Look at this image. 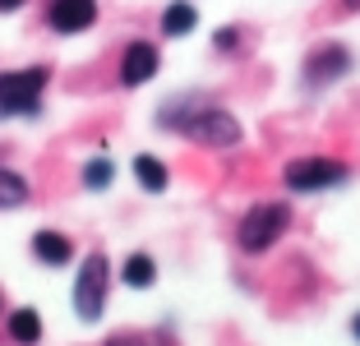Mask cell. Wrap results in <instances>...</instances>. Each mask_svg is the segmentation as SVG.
Masks as SVG:
<instances>
[{
  "label": "cell",
  "instance_id": "4",
  "mask_svg": "<svg viewBox=\"0 0 360 346\" xmlns=\"http://www.w3.org/2000/svg\"><path fill=\"white\" fill-rule=\"evenodd\" d=\"M46 79H51V74H46L42 65L0 74V115H28V111H37V97H42Z\"/></svg>",
  "mask_w": 360,
  "mask_h": 346
},
{
  "label": "cell",
  "instance_id": "2",
  "mask_svg": "<svg viewBox=\"0 0 360 346\" xmlns=\"http://www.w3.org/2000/svg\"><path fill=\"white\" fill-rule=\"evenodd\" d=\"M167 125H180V134L194 139V143H203V148H236V143H240L236 115L217 111V106H199V111L180 115V120H167Z\"/></svg>",
  "mask_w": 360,
  "mask_h": 346
},
{
  "label": "cell",
  "instance_id": "6",
  "mask_svg": "<svg viewBox=\"0 0 360 346\" xmlns=\"http://www.w3.org/2000/svg\"><path fill=\"white\" fill-rule=\"evenodd\" d=\"M46 23L56 32H88L97 23V0H51L46 5Z\"/></svg>",
  "mask_w": 360,
  "mask_h": 346
},
{
  "label": "cell",
  "instance_id": "13",
  "mask_svg": "<svg viewBox=\"0 0 360 346\" xmlns=\"http://www.w3.org/2000/svg\"><path fill=\"white\" fill-rule=\"evenodd\" d=\"M10 337L23 342V346H32L37 337H42V314H37V309H14L10 314Z\"/></svg>",
  "mask_w": 360,
  "mask_h": 346
},
{
  "label": "cell",
  "instance_id": "8",
  "mask_svg": "<svg viewBox=\"0 0 360 346\" xmlns=\"http://www.w3.org/2000/svg\"><path fill=\"white\" fill-rule=\"evenodd\" d=\"M347 70H351V51L342 42L319 46V51L305 60V79H309V84H333V79H342Z\"/></svg>",
  "mask_w": 360,
  "mask_h": 346
},
{
  "label": "cell",
  "instance_id": "15",
  "mask_svg": "<svg viewBox=\"0 0 360 346\" xmlns=\"http://www.w3.org/2000/svg\"><path fill=\"white\" fill-rule=\"evenodd\" d=\"M111 180H116V167H111V158H93V162L84 167V185H88V189H106Z\"/></svg>",
  "mask_w": 360,
  "mask_h": 346
},
{
  "label": "cell",
  "instance_id": "12",
  "mask_svg": "<svg viewBox=\"0 0 360 346\" xmlns=\"http://www.w3.org/2000/svg\"><path fill=\"white\" fill-rule=\"evenodd\" d=\"M134 176H139V185L148 189V194H162V189H167V167H162L158 158H148V153L134 158Z\"/></svg>",
  "mask_w": 360,
  "mask_h": 346
},
{
  "label": "cell",
  "instance_id": "16",
  "mask_svg": "<svg viewBox=\"0 0 360 346\" xmlns=\"http://www.w3.org/2000/svg\"><path fill=\"white\" fill-rule=\"evenodd\" d=\"M236 37H240L236 28H222V32H217V46H222V51H231V46H236Z\"/></svg>",
  "mask_w": 360,
  "mask_h": 346
},
{
  "label": "cell",
  "instance_id": "7",
  "mask_svg": "<svg viewBox=\"0 0 360 346\" xmlns=\"http://www.w3.org/2000/svg\"><path fill=\"white\" fill-rule=\"evenodd\" d=\"M162 56L153 42H129L125 46V60H120V84L125 88H139V84H148L153 74H158Z\"/></svg>",
  "mask_w": 360,
  "mask_h": 346
},
{
  "label": "cell",
  "instance_id": "9",
  "mask_svg": "<svg viewBox=\"0 0 360 346\" xmlns=\"http://www.w3.org/2000/svg\"><path fill=\"white\" fill-rule=\"evenodd\" d=\"M32 254H37L46 268H65L70 254H75V245H70V236H60V231H37V236H32Z\"/></svg>",
  "mask_w": 360,
  "mask_h": 346
},
{
  "label": "cell",
  "instance_id": "11",
  "mask_svg": "<svg viewBox=\"0 0 360 346\" xmlns=\"http://www.w3.org/2000/svg\"><path fill=\"white\" fill-rule=\"evenodd\" d=\"M120 277H125V286L143 291V286L158 282V263H153L148 254H129V259H125V273H120Z\"/></svg>",
  "mask_w": 360,
  "mask_h": 346
},
{
  "label": "cell",
  "instance_id": "18",
  "mask_svg": "<svg viewBox=\"0 0 360 346\" xmlns=\"http://www.w3.org/2000/svg\"><path fill=\"white\" fill-rule=\"evenodd\" d=\"M351 333H356V342H360V314H356V323H351Z\"/></svg>",
  "mask_w": 360,
  "mask_h": 346
},
{
  "label": "cell",
  "instance_id": "17",
  "mask_svg": "<svg viewBox=\"0 0 360 346\" xmlns=\"http://www.w3.org/2000/svg\"><path fill=\"white\" fill-rule=\"evenodd\" d=\"M23 0H0V10H19Z\"/></svg>",
  "mask_w": 360,
  "mask_h": 346
},
{
  "label": "cell",
  "instance_id": "10",
  "mask_svg": "<svg viewBox=\"0 0 360 346\" xmlns=\"http://www.w3.org/2000/svg\"><path fill=\"white\" fill-rule=\"evenodd\" d=\"M194 23H199V10L190 0H171L167 14H162V32L167 37H185V32H194Z\"/></svg>",
  "mask_w": 360,
  "mask_h": 346
},
{
  "label": "cell",
  "instance_id": "5",
  "mask_svg": "<svg viewBox=\"0 0 360 346\" xmlns=\"http://www.w3.org/2000/svg\"><path fill=\"white\" fill-rule=\"evenodd\" d=\"M347 176H351V171H347V162H338V158H300V162H291V167L282 171L286 189H296V194L333 189V185H342Z\"/></svg>",
  "mask_w": 360,
  "mask_h": 346
},
{
  "label": "cell",
  "instance_id": "14",
  "mask_svg": "<svg viewBox=\"0 0 360 346\" xmlns=\"http://www.w3.org/2000/svg\"><path fill=\"white\" fill-rule=\"evenodd\" d=\"M19 203H28V180L19 171L0 167V208H19Z\"/></svg>",
  "mask_w": 360,
  "mask_h": 346
},
{
  "label": "cell",
  "instance_id": "1",
  "mask_svg": "<svg viewBox=\"0 0 360 346\" xmlns=\"http://www.w3.org/2000/svg\"><path fill=\"white\" fill-rule=\"evenodd\" d=\"M291 226V208L286 203H259L240 217V231H236V241H240L245 254H264L282 241V231Z\"/></svg>",
  "mask_w": 360,
  "mask_h": 346
},
{
  "label": "cell",
  "instance_id": "3",
  "mask_svg": "<svg viewBox=\"0 0 360 346\" xmlns=\"http://www.w3.org/2000/svg\"><path fill=\"white\" fill-rule=\"evenodd\" d=\"M106 286H111V263L106 254H88L79 263V277H75V314L84 323H97L106 314Z\"/></svg>",
  "mask_w": 360,
  "mask_h": 346
}]
</instances>
